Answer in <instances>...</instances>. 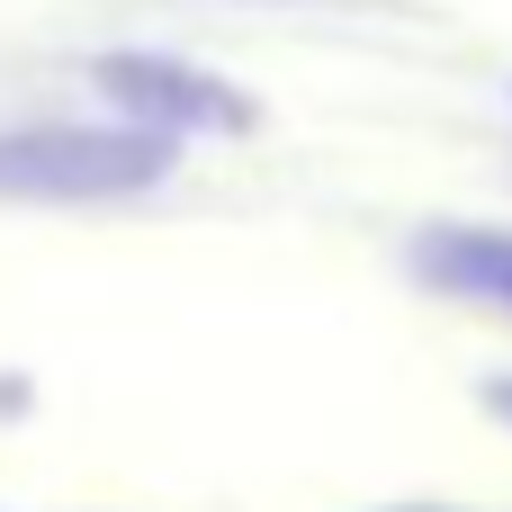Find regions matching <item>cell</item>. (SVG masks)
Segmentation results:
<instances>
[{
  "label": "cell",
  "mask_w": 512,
  "mask_h": 512,
  "mask_svg": "<svg viewBox=\"0 0 512 512\" xmlns=\"http://www.w3.org/2000/svg\"><path fill=\"white\" fill-rule=\"evenodd\" d=\"M171 180V144L144 126L108 117H45V126H0V198L27 207H72V198H135Z\"/></svg>",
  "instance_id": "cell-1"
},
{
  "label": "cell",
  "mask_w": 512,
  "mask_h": 512,
  "mask_svg": "<svg viewBox=\"0 0 512 512\" xmlns=\"http://www.w3.org/2000/svg\"><path fill=\"white\" fill-rule=\"evenodd\" d=\"M90 81H99V99L117 108V126H144V135H162V144H171V135H243V126L261 117L252 90H234V81L180 63V54H99Z\"/></svg>",
  "instance_id": "cell-2"
},
{
  "label": "cell",
  "mask_w": 512,
  "mask_h": 512,
  "mask_svg": "<svg viewBox=\"0 0 512 512\" xmlns=\"http://www.w3.org/2000/svg\"><path fill=\"white\" fill-rule=\"evenodd\" d=\"M423 270L459 297H495L512 306V234H432L423 243Z\"/></svg>",
  "instance_id": "cell-3"
},
{
  "label": "cell",
  "mask_w": 512,
  "mask_h": 512,
  "mask_svg": "<svg viewBox=\"0 0 512 512\" xmlns=\"http://www.w3.org/2000/svg\"><path fill=\"white\" fill-rule=\"evenodd\" d=\"M486 405H495V414L512 423V378H504V387H486Z\"/></svg>",
  "instance_id": "cell-4"
},
{
  "label": "cell",
  "mask_w": 512,
  "mask_h": 512,
  "mask_svg": "<svg viewBox=\"0 0 512 512\" xmlns=\"http://www.w3.org/2000/svg\"><path fill=\"white\" fill-rule=\"evenodd\" d=\"M0 414H18V387H0Z\"/></svg>",
  "instance_id": "cell-5"
},
{
  "label": "cell",
  "mask_w": 512,
  "mask_h": 512,
  "mask_svg": "<svg viewBox=\"0 0 512 512\" xmlns=\"http://www.w3.org/2000/svg\"><path fill=\"white\" fill-rule=\"evenodd\" d=\"M396 512H432V504H396Z\"/></svg>",
  "instance_id": "cell-6"
}]
</instances>
